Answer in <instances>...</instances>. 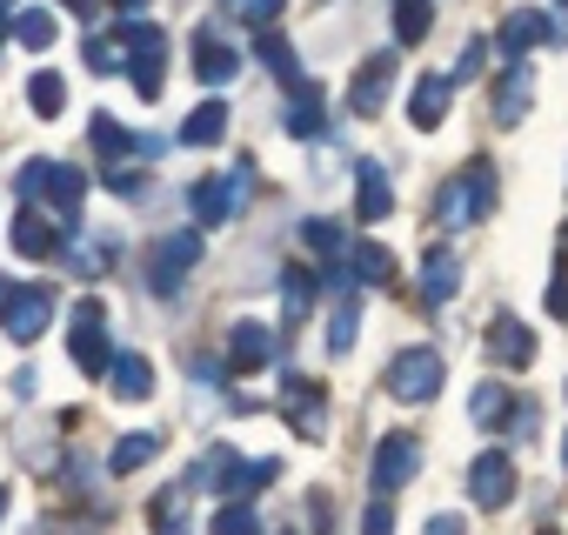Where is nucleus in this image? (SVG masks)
Here are the masks:
<instances>
[{
    "mask_svg": "<svg viewBox=\"0 0 568 535\" xmlns=\"http://www.w3.org/2000/svg\"><path fill=\"white\" fill-rule=\"evenodd\" d=\"M435 214H442V228H468V221L495 214V161H468L462 174H448L435 194Z\"/></svg>",
    "mask_w": 568,
    "mask_h": 535,
    "instance_id": "nucleus-1",
    "label": "nucleus"
},
{
    "mask_svg": "<svg viewBox=\"0 0 568 535\" xmlns=\"http://www.w3.org/2000/svg\"><path fill=\"white\" fill-rule=\"evenodd\" d=\"M21 194H28V208H34V201H48V208L74 228L81 194H88V174H81L74 161H28V168H21Z\"/></svg>",
    "mask_w": 568,
    "mask_h": 535,
    "instance_id": "nucleus-2",
    "label": "nucleus"
},
{
    "mask_svg": "<svg viewBox=\"0 0 568 535\" xmlns=\"http://www.w3.org/2000/svg\"><path fill=\"white\" fill-rule=\"evenodd\" d=\"M247 188H254V161H234L227 174H207V181H194L187 208H194V221H201V228H221V221H234V214H241Z\"/></svg>",
    "mask_w": 568,
    "mask_h": 535,
    "instance_id": "nucleus-3",
    "label": "nucleus"
},
{
    "mask_svg": "<svg viewBox=\"0 0 568 535\" xmlns=\"http://www.w3.org/2000/svg\"><path fill=\"white\" fill-rule=\"evenodd\" d=\"M201 268V228H181V234H161L148 248V289L154 295H181V282Z\"/></svg>",
    "mask_w": 568,
    "mask_h": 535,
    "instance_id": "nucleus-4",
    "label": "nucleus"
},
{
    "mask_svg": "<svg viewBox=\"0 0 568 535\" xmlns=\"http://www.w3.org/2000/svg\"><path fill=\"white\" fill-rule=\"evenodd\" d=\"M121 48H128V81H134V94H161V81H168V34L154 28V21H128L121 28Z\"/></svg>",
    "mask_w": 568,
    "mask_h": 535,
    "instance_id": "nucleus-5",
    "label": "nucleus"
},
{
    "mask_svg": "<svg viewBox=\"0 0 568 535\" xmlns=\"http://www.w3.org/2000/svg\"><path fill=\"white\" fill-rule=\"evenodd\" d=\"M68 355H74V369L81 375H101V369H114V349H108V309L88 295V302H74V315H68Z\"/></svg>",
    "mask_w": 568,
    "mask_h": 535,
    "instance_id": "nucleus-6",
    "label": "nucleus"
},
{
    "mask_svg": "<svg viewBox=\"0 0 568 535\" xmlns=\"http://www.w3.org/2000/svg\"><path fill=\"white\" fill-rule=\"evenodd\" d=\"M88 148H94L101 168H128V161H154L168 141H161V134H128L114 114H94V121H88Z\"/></svg>",
    "mask_w": 568,
    "mask_h": 535,
    "instance_id": "nucleus-7",
    "label": "nucleus"
},
{
    "mask_svg": "<svg viewBox=\"0 0 568 535\" xmlns=\"http://www.w3.org/2000/svg\"><path fill=\"white\" fill-rule=\"evenodd\" d=\"M388 395L395 402H435L442 395V355L435 349H402L395 362H388Z\"/></svg>",
    "mask_w": 568,
    "mask_h": 535,
    "instance_id": "nucleus-8",
    "label": "nucleus"
},
{
    "mask_svg": "<svg viewBox=\"0 0 568 535\" xmlns=\"http://www.w3.org/2000/svg\"><path fill=\"white\" fill-rule=\"evenodd\" d=\"M415 468H422V442H415L408 428H395V435H382V442H375L368 482H375V495H395V488H408V482H415Z\"/></svg>",
    "mask_w": 568,
    "mask_h": 535,
    "instance_id": "nucleus-9",
    "label": "nucleus"
},
{
    "mask_svg": "<svg viewBox=\"0 0 568 535\" xmlns=\"http://www.w3.org/2000/svg\"><path fill=\"white\" fill-rule=\"evenodd\" d=\"M187 482H194V495H201V488H207V495H241V482H247V455H234L227 442H214V448L194 455Z\"/></svg>",
    "mask_w": 568,
    "mask_h": 535,
    "instance_id": "nucleus-10",
    "label": "nucleus"
},
{
    "mask_svg": "<svg viewBox=\"0 0 568 535\" xmlns=\"http://www.w3.org/2000/svg\"><path fill=\"white\" fill-rule=\"evenodd\" d=\"M395 74H402L395 54H368V61L355 68V81H348V108H355V114H382L388 94H395Z\"/></svg>",
    "mask_w": 568,
    "mask_h": 535,
    "instance_id": "nucleus-11",
    "label": "nucleus"
},
{
    "mask_svg": "<svg viewBox=\"0 0 568 535\" xmlns=\"http://www.w3.org/2000/svg\"><path fill=\"white\" fill-rule=\"evenodd\" d=\"M468 495H475V508H508L515 502V462L501 455V448H488V455H475V468H468Z\"/></svg>",
    "mask_w": 568,
    "mask_h": 535,
    "instance_id": "nucleus-12",
    "label": "nucleus"
},
{
    "mask_svg": "<svg viewBox=\"0 0 568 535\" xmlns=\"http://www.w3.org/2000/svg\"><path fill=\"white\" fill-rule=\"evenodd\" d=\"M48 315H54V289L28 282V289H14V295H8V309H0V329H8L14 342H34V335L48 329Z\"/></svg>",
    "mask_w": 568,
    "mask_h": 535,
    "instance_id": "nucleus-13",
    "label": "nucleus"
},
{
    "mask_svg": "<svg viewBox=\"0 0 568 535\" xmlns=\"http://www.w3.org/2000/svg\"><path fill=\"white\" fill-rule=\"evenodd\" d=\"M281 408H288L295 435H308V442H322V435H328V395H322L315 382L288 375V388H281Z\"/></svg>",
    "mask_w": 568,
    "mask_h": 535,
    "instance_id": "nucleus-14",
    "label": "nucleus"
},
{
    "mask_svg": "<svg viewBox=\"0 0 568 535\" xmlns=\"http://www.w3.org/2000/svg\"><path fill=\"white\" fill-rule=\"evenodd\" d=\"M535 41H555V21H548L541 8H515V14L501 21V34H495V48L508 54V68H521V54H528Z\"/></svg>",
    "mask_w": 568,
    "mask_h": 535,
    "instance_id": "nucleus-15",
    "label": "nucleus"
},
{
    "mask_svg": "<svg viewBox=\"0 0 568 535\" xmlns=\"http://www.w3.org/2000/svg\"><path fill=\"white\" fill-rule=\"evenodd\" d=\"M355 214H362V221H388V214H395L388 168H382V161H368V154H362V168H355Z\"/></svg>",
    "mask_w": 568,
    "mask_h": 535,
    "instance_id": "nucleus-16",
    "label": "nucleus"
},
{
    "mask_svg": "<svg viewBox=\"0 0 568 535\" xmlns=\"http://www.w3.org/2000/svg\"><path fill=\"white\" fill-rule=\"evenodd\" d=\"M488 355H495L501 369H528V362H535V329L515 322V315H495V322H488Z\"/></svg>",
    "mask_w": 568,
    "mask_h": 535,
    "instance_id": "nucleus-17",
    "label": "nucleus"
},
{
    "mask_svg": "<svg viewBox=\"0 0 568 535\" xmlns=\"http://www.w3.org/2000/svg\"><path fill=\"white\" fill-rule=\"evenodd\" d=\"M267 362H274V329L234 322V335H227V369H234V375H254V369H267Z\"/></svg>",
    "mask_w": 568,
    "mask_h": 535,
    "instance_id": "nucleus-18",
    "label": "nucleus"
},
{
    "mask_svg": "<svg viewBox=\"0 0 568 535\" xmlns=\"http://www.w3.org/2000/svg\"><path fill=\"white\" fill-rule=\"evenodd\" d=\"M448 94H455L448 74H422V81H415V101H408V121H415L422 134H435V128L448 121Z\"/></svg>",
    "mask_w": 568,
    "mask_h": 535,
    "instance_id": "nucleus-19",
    "label": "nucleus"
},
{
    "mask_svg": "<svg viewBox=\"0 0 568 535\" xmlns=\"http://www.w3.org/2000/svg\"><path fill=\"white\" fill-rule=\"evenodd\" d=\"M455 289H462V261H455L448 248H428V254H422V295L442 309V302H455Z\"/></svg>",
    "mask_w": 568,
    "mask_h": 535,
    "instance_id": "nucleus-20",
    "label": "nucleus"
},
{
    "mask_svg": "<svg viewBox=\"0 0 568 535\" xmlns=\"http://www.w3.org/2000/svg\"><path fill=\"white\" fill-rule=\"evenodd\" d=\"M194 74H201L207 88H227V81L241 74V54H234L227 41H214V34H194Z\"/></svg>",
    "mask_w": 568,
    "mask_h": 535,
    "instance_id": "nucleus-21",
    "label": "nucleus"
},
{
    "mask_svg": "<svg viewBox=\"0 0 568 535\" xmlns=\"http://www.w3.org/2000/svg\"><path fill=\"white\" fill-rule=\"evenodd\" d=\"M528 101H535V74L528 68H508L501 88H495V128H515L528 114Z\"/></svg>",
    "mask_w": 568,
    "mask_h": 535,
    "instance_id": "nucleus-22",
    "label": "nucleus"
},
{
    "mask_svg": "<svg viewBox=\"0 0 568 535\" xmlns=\"http://www.w3.org/2000/svg\"><path fill=\"white\" fill-rule=\"evenodd\" d=\"M108 375H114V395H121V402H148V395H154V362H148V355H134V349H128V355H114V369H108Z\"/></svg>",
    "mask_w": 568,
    "mask_h": 535,
    "instance_id": "nucleus-23",
    "label": "nucleus"
},
{
    "mask_svg": "<svg viewBox=\"0 0 568 535\" xmlns=\"http://www.w3.org/2000/svg\"><path fill=\"white\" fill-rule=\"evenodd\" d=\"M181 141H187V148H214V141H227V101H201V108L181 121Z\"/></svg>",
    "mask_w": 568,
    "mask_h": 535,
    "instance_id": "nucleus-24",
    "label": "nucleus"
},
{
    "mask_svg": "<svg viewBox=\"0 0 568 535\" xmlns=\"http://www.w3.org/2000/svg\"><path fill=\"white\" fill-rule=\"evenodd\" d=\"M14 254H28V261L54 254V221H48L41 208H21V214H14Z\"/></svg>",
    "mask_w": 568,
    "mask_h": 535,
    "instance_id": "nucleus-25",
    "label": "nucleus"
},
{
    "mask_svg": "<svg viewBox=\"0 0 568 535\" xmlns=\"http://www.w3.org/2000/svg\"><path fill=\"white\" fill-rule=\"evenodd\" d=\"M348 275L368 282V289H388V282H395V254L375 248V241H362V248H348Z\"/></svg>",
    "mask_w": 568,
    "mask_h": 535,
    "instance_id": "nucleus-26",
    "label": "nucleus"
},
{
    "mask_svg": "<svg viewBox=\"0 0 568 535\" xmlns=\"http://www.w3.org/2000/svg\"><path fill=\"white\" fill-rule=\"evenodd\" d=\"M428 28H435V8H428V0H395V41H402V48H422Z\"/></svg>",
    "mask_w": 568,
    "mask_h": 535,
    "instance_id": "nucleus-27",
    "label": "nucleus"
},
{
    "mask_svg": "<svg viewBox=\"0 0 568 535\" xmlns=\"http://www.w3.org/2000/svg\"><path fill=\"white\" fill-rule=\"evenodd\" d=\"M54 34H61V28H54V14H48V8L14 14V41H21L28 54H48V48H54Z\"/></svg>",
    "mask_w": 568,
    "mask_h": 535,
    "instance_id": "nucleus-28",
    "label": "nucleus"
},
{
    "mask_svg": "<svg viewBox=\"0 0 568 535\" xmlns=\"http://www.w3.org/2000/svg\"><path fill=\"white\" fill-rule=\"evenodd\" d=\"M254 54L267 61V74H281V81H288V88H302V74H295V48L281 41L274 28H267V34H254Z\"/></svg>",
    "mask_w": 568,
    "mask_h": 535,
    "instance_id": "nucleus-29",
    "label": "nucleus"
},
{
    "mask_svg": "<svg viewBox=\"0 0 568 535\" xmlns=\"http://www.w3.org/2000/svg\"><path fill=\"white\" fill-rule=\"evenodd\" d=\"M154 455H161V435H121L114 455H108V468H114V475H134V468L154 462Z\"/></svg>",
    "mask_w": 568,
    "mask_h": 535,
    "instance_id": "nucleus-30",
    "label": "nucleus"
},
{
    "mask_svg": "<svg viewBox=\"0 0 568 535\" xmlns=\"http://www.w3.org/2000/svg\"><path fill=\"white\" fill-rule=\"evenodd\" d=\"M28 101H34V114H41V121H54V114H61V101H68V81H61L54 68H41V74L28 81Z\"/></svg>",
    "mask_w": 568,
    "mask_h": 535,
    "instance_id": "nucleus-31",
    "label": "nucleus"
},
{
    "mask_svg": "<svg viewBox=\"0 0 568 535\" xmlns=\"http://www.w3.org/2000/svg\"><path fill=\"white\" fill-rule=\"evenodd\" d=\"M322 128H328V114H322V94H315V81H308V88H302V101H295V114H288V134H295V141H315Z\"/></svg>",
    "mask_w": 568,
    "mask_h": 535,
    "instance_id": "nucleus-32",
    "label": "nucleus"
},
{
    "mask_svg": "<svg viewBox=\"0 0 568 535\" xmlns=\"http://www.w3.org/2000/svg\"><path fill=\"white\" fill-rule=\"evenodd\" d=\"M468 415H475L481 428H495V422H508V415H515V408H508V388H501V382H481V388L468 395Z\"/></svg>",
    "mask_w": 568,
    "mask_h": 535,
    "instance_id": "nucleus-33",
    "label": "nucleus"
},
{
    "mask_svg": "<svg viewBox=\"0 0 568 535\" xmlns=\"http://www.w3.org/2000/svg\"><path fill=\"white\" fill-rule=\"evenodd\" d=\"M207 535H261L254 502H221V508H214V522H207Z\"/></svg>",
    "mask_w": 568,
    "mask_h": 535,
    "instance_id": "nucleus-34",
    "label": "nucleus"
},
{
    "mask_svg": "<svg viewBox=\"0 0 568 535\" xmlns=\"http://www.w3.org/2000/svg\"><path fill=\"white\" fill-rule=\"evenodd\" d=\"M302 248H315L322 261H342V254H348V234H342L335 221H302Z\"/></svg>",
    "mask_w": 568,
    "mask_h": 535,
    "instance_id": "nucleus-35",
    "label": "nucleus"
},
{
    "mask_svg": "<svg viewBox=\"0 0 568 535\" xmlns=\"http://www.w3.org/2000/svg\"><path fill=\"white\" fill-rule=\"evenodd\" d=\"M187 495H194V482H174V488H161V495H154V508H148V515L161 522V535H187V528H181V502H187Z\"/></svg>",
    "mask_w": 568,
    "mask_h": 535,
    "instance_id": "nucleus-36",
    "label": "nucleus"
},
{
    "mask_svg": "<svg viewBox=\"0 0 568 535\" xmlns=\"http://www.w3.org/2000/svg\"><path fill=\"white\" fill-rule=\"evenodd\" d=\"M81 54H88V68H94V74H128V48H121V41L88 34V41H81Z\"/></svg>",
    "mask_w": 568,
    "mask_h": 535,
    "instance_id": "nucleus-37",
    "label": "nucleus"
},
{
    "mask_svg": "<svg viewBox=\"0 0 568 535\" xmlns=\"http://www.w3.org/2000/svg\"><path fill=\"white\" fill-rule=\"evenodd\" d=\"M281 295H288V329L315 309V275H308V268H288V282H281Z\"/></svg>",
    "mask_w": 568,
    "mask_h": 535,
    "instance_id": "nucleus-38",
    "label": "nucleus"
},
{
    "mask_svg": "<svg viewBox=\"0 0 568 535\" xmlns=\"http://www.w3.org/2000/svg\"><path fill=\"white\" fill-rule=\"evenodd\" d=\"M355 349V302H348V289H342V309H335V322H328V355H348Z\"/></svg>",
    "mask_w": 568,
    "mask_h": 535,
    "instance_id": "nucleus-39",
    "label": "nucleus"
},
{
    "mask_svg": "<svg viewBox=\"0 0 568 535\" xmlns=\"http://www.w3.org/2000/svg\"><path fill=\"white\" fill-rule=\"evenodd\" d=\"M68 268H74V275H101V268H108V241H68Z\"/></svg>",
    "mask_w": 568,
    "mask_h": 535,
    "instance_id": "nucleus-40",
    "label": "nucleus"
},
{
    "mask_svg": "<svg viewBox=\"0 0 568 535\" xmlns=\"http://www.w3.org/2000/svg\"><path fill=\"white\" fill-rule=\"evenodd\" d=\"M234 14H241L254 34H267V28L281 21V0H234Z\"/></svg>",
    "mask_w": 568,
    "mask_h": 535,
    "instance_id": "nucleus-41",
    "label": "nucleus"
},
{
    "mask_svg": "<svg viewBox=\"0 0 568 535\" xmlns=\"http://www.w3.org/2000/svg\"><path fill=\"white\" fill-rule=\"evenodd\" d=\"M481 68H488V41H468V48H462V61H455V74H448V81H475V74H481Z\"/></svg>",
    "mask_w": 568,
    "mask_h": 535,
    "instance_id": "nucleus-42",
    "label": "nucleus"
},
{
    "mask_svg": "<svg viewBox=\"0 0 568 535\" xmlns=\"http://www.w3.org/2000/svg\"><path fill=\"white\" fill-rule=\"evenodd\" d=\"M274 475H281V462H274V455H261V462H247V482H241V495H261V488H267Z\"/></svg>",
    "mask_w": 568,
    "mask_h": 535,
    "instance_id": "nucleus-43",
    "label": "nucleus"
},
{
    "mask_svg": "<svg viewBox=\"0 0 568 535\" xmlns=\"http://www.w3.org/2000/svg\"><path fill=\"white\" fill-rule=\"evenodd\" d=\"M388 528H395V508H388V495H375L362 515V535H388Z\"/></svg>",
    "mask_w": 568,
    "mask_h": 535,
    "instance_id": "nucleus-44",
    "label": "nucleus"
},
{
    "mask_svg": "<svg viewBox=\"0 0 568 535\" xmlns=\"http://www.w3.org/2000/svg\"><path fill=\"white\" fill-rule=\"evenodd\" d=\"M548 309H555V315H561V322H568V268H561V275H555V282H548Z\"/></svg>",
    "mask_w": 568,
    "mask_h": 535,
    "instance_id": "nucleus-45",
    "label": "nucleus"
},
{
    "mask_svg": "<svg viewBox=\"0 0 568 535\" xmlns=\"http://www.w3.org/2000/svg\"><path fill=\"white\" fill-rule=\"evenodd\" d=\"M328 522H335V508H328V495H315V502H308V528L328 535Z\"/></svg>",
    "mask_w": 568,
    "mask_h": 535,
    "instance_id": "nucleus-46",
    "label": "nucleus"
},
{
    "mask_svg": "<svg viewBox=\"0 0 568 535\" xmlns=\"http://www.w3.org/2000/svg\"><path fill=\"white\" fill-rule=\"evenodd\" d=\"M428 535H462V522H455V515H435V522H428Z\"/></svg>",
    "mask_w": 568,
    "mask_h": 535,
    "instance_id": "nucleus-47",
    "label": "nucleus"
},
{
    "mask_svg": "<svg viewBox=\"0 0 568 535\" xmlns=\"http://www.w3.org/2000/svg\"><path fill=\"white\" fill-rule=\"evenodd\" d=\"M114 14H128V21H141V14H148V0H114Z\"/></svg>",
    "mask_w": 568,
    "mask_h": 535,
    "instance_id": "nucleus-48",
    "label": "nucleus"
},
{
    "mask_svg": "<svg viewBox=\"0 0 568 535\" xmlns=\"http://www.w3.org/2000/svg\"><path fill=\"white\" fill-rule=\"evenodd\" d=\"M61 8H68V14H94V0H61Z\"/></svg>",
    "mask_w": 568,
    "mask_h": 535,
    "instance_id": "nucleus-49",
    "label": "nucleus"
},
{
    "mask_svg": "<svg viewBox=\"0 0 568 535\" xmlns=\"http://www.w3.org/2000/svg\"><path fill=\"white\" fill-rule=\"evenodd\" d=\"M8 295H14V282H8V275H0V309H8Z\"/></svg>",
    "mask_w": 568,
    "mask_h": 535,
    "instance_id": "nucleus-50",
    "label": "nucleus"
},
{
    "mask_svg": "<svg viewBox=\"0 0 568 535\" xmlns=\"http://www.w3.org/2000/svg\"><path fill=\"white\" fill-rule=\"evenodd\" d=\"M8 28H14V21H8V8H0V41H8Z\"/></svg>",
    "mask_w": 568,
    "mask_h": 535,
    "instance_id": "nucleus-51",
    "label": "nucleus"
},
{
    "mask_svg": "<svg viewBox=\"0 0 568 535\" xmlns=\"http://www.w3.org/2000/svg\"><path fill=\"white\" fill-rule=\"evenodd\" d=\"M0 515H8V482H0Z\"/></svg>",
    "mask_w": 568,
    "mask_h": 535,
    "instance_id": "nucleus-52",
    "label": "nucleus"
},
{
    "mask_svg": "<svg viewBox=\"0 0 568 535\" xmlns=\"http://www.w3.org/2000/svg\"><path fill=\"white\" fill-rule=\"evenodd\" d=\"M0 8H8V14H14V0H0Z\"/></svg>",
    "mask_w": 568,
    "mask_h": 535,
    "instance_id": "nucleus-53",
    "label": "nucleus"
},
{
    "mask_svg": "<svg viewBox=\"0 0 568 535\" xmlns=\"http://www.w3.org/2000/svg\"><path fill=\"white\" fill-rule=\"evenodd\" d=\"M561 248H568V228H561Z\"/></svg>",
    "mask_w": 568,
    "mask_h": 535,
    "instance_id": "nucleus-54",
    "label": "nucleus"
},
{
    "mask_svg": "<svg viewBox=\"0 0 568 535\" xmlns=\"http://www.w3.org/2000/svg\"><path fill=\"white\" fill-rule=\"evenodd\" d=\"M541 535H561V528H541Z\"/></svg>",
    "mask_w": 568,
    "mask_h": 535,
    "instance_id": "nucleus-55",
    "label": "nucleus"
},
{
    "mask_svg": "<svg viewBox=\"0 0 568 535\" xmlns=\"http://www.w3.org/2000/svg\"><path fill=\"white\" fill-rule=\"evenodd\" d=\"M227 8H234V0H227Z\"/></svg>",
    "mask_w": 568,
    "mask_h": 535,
    "instance_id": "nucleus-56",
    "label": "nucleus"
},
{
    "mask_svg": "<svg viewBox=\"0 0 568 535\" xmlns=\"http://www.w3.org/2000/svg\"><path fill=\"white\" fill-rule=\"evenodd\" d=\"M561 8H568V0H561Z\"/></svg>",
    "mask_w": 568,
    "mask_h": 535,
    "instance_id": "nucleus-57",
    "label": "nucleus"
},
{
    "mask_svg": "<svg viewBox=\"0 0 568 535\" xmlns=\"http://www.w3.org/2000/svg\"><path fill=\"white\" fill-rule=\"evenodd\" d=\"M561 455H568V448H561Z\"/></svg>",
    "mask_w": 568,
    "mask_h": 535,
    "instance_id": "nucleus-58",
    "label": "nucleus"
}]
</instances>
